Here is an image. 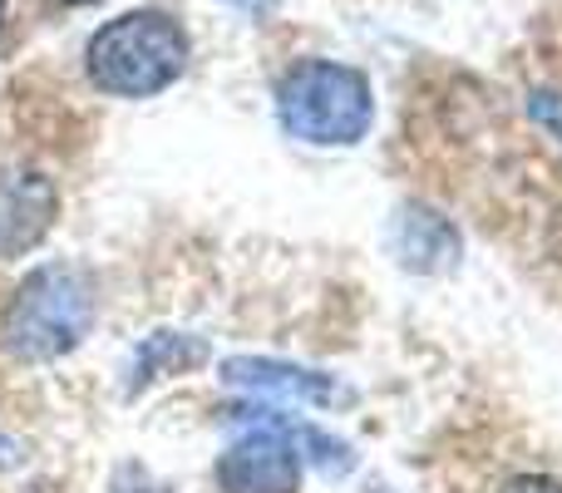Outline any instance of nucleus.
<instances>
[{
  "label": "nucleus",
  "instance_id": "f257e3e1",
  "mask_svg": "<svg viewBox=\"0 0 562 493\" xmlns=\"http://www.w3.org/2000/svg\"><path fill=\"white\" fill-rule=\"evenodd\" d=\"M89 79L104 94L119 99H148L168 89L188 65V35L164 10H128L94 30L85 49Z\"/></svg>",
  "mask_w": 562,
  "mask_h": 493
},
{
  "label": "nucleus",
  "instance_id": "f03ea898",
  "mask_svg": "<svg viewBox=\"0 0 562 493\" xmlns=\"http://www.w3.org/2000/svg\"><path fill=\"white\" fill-rule=\"evenodd\" d=\"M277 114L281 128L301 144L350 148L370 134L375 94L360 69L336 65V59H301L277 85Z\"/></svg>",
  "mask_w": 562,
  "mask_h": 493
},
{
  "label": "nucleus",
  "instance_id": "7ed1b4c3",
  "mask_svg": "<svg viewBox=\"0 0 562 493\" xmlns=\"http://www.w3.org/2000/svg\"><path fill=\"white\" fill-rule=\"evenodd\" d=\"M94 326V287L75 267H35L5 306V350L15 360H59Z\"/></svg>",
  "mask_w": 562,
  "mask_h": 493
},
{
  "label": "nucleus",
  "instance_id": "20e7f679",
  "mask_svg": "<svg viewBox=\"0 0 562 493\" xmlns=\"http://www.w3.org/2000/svg\"><path fill=\"white\" fill-rule=\"evenodd\" d=\"M217 489L223 493H296L301 489V449L291 435L262 425L243 435L217 459Z\"/></svg>",
  "mask_w": 562,
  "mask_h": 493
},
{
  "label": "nucleus",
  "instance_id": "39448f33",
  "mask_svg": "<svg viewBox=\"0 0 562 493\" xmlns=\"http://www.w3.org/2000/svg\"><path fill=\"white\" fill-rule=\"evenodd\" d=\"M59 193L35 168H0V261L25 257L55 227Z\"/></svg>",
  "mask_w": 562,
  "mask_h": 493
},
{
  "label": "nucleus",
  "instance_id": "423d86ee",
  "mask_svg": "<svg viewBox=\"0 0 562 493\" xmlns=\"http://www.w3.org/2000/svg\"><path fill=\"white\" fill-rule=\"evenodd\" d=\"M223 380L227 385H243L252 395H281V400H301V405H336L340 385L321 370H301L286 360H257V356H233L223 360Z\"/></svg>",
  "mask_w": 562,
  "mask_h": 493
},
{
  "label": "nucleus",
  "instance_id": "0eeeda50",
  "mask_svg": "<svg viewBox=\"0 0 562 493\" xmlns=\"http://www.w3.org/2000/svg\"><path fill=\"white\" fill-rule=\"evenodd\" d=\"M459 233L435 208H405L395 217V257L409 271H449L459 261Z\"/></svg>",
  "mask_w": 562,
  "mask_h": 493
},
{
  "label": "nucleus",
  "instance_id": "6e6552de",
  "mask_svg": "<svg viewBox=\"0 0 562 493\" xmlns=\"http://www.w3.org/2000/svg\"><path fill=\"white\" fill-rule=\"evenodd\" d=\"M498 493H562V484L548 479V474H518V479H508Z\"/></svg>",
  "mask_w": 562,
  "mask_h": 493
},
{
  "label": "nucleus",
  "instance_id": "1a4fd4ad",
  "mask_svg": "<svg viewBox=\"0 0 562 493\" xmlns=\"http://www.w3.org/2000/svg\"><path fill=\"white\" fill-rule=\"evenodd\" d=\"M237 5H262V0H237Z\"/></svg>",
  "mask_w": 562,
  "mask_h": 493
}]
</instances>
